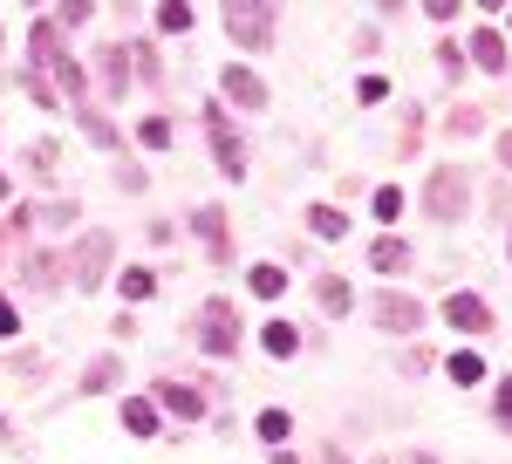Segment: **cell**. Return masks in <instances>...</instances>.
<instances>
[{"label":"cell","instance_id":"cell-53","mask_svg":"<svg viewBox=\"0 0 512 464\" xmlns=\"http://www.w3.org/2000/svg\"><path fill=\"white\" fill-rule=\"evenodd\" d=\"M403 464H437V451H410V458H403Z\"/></svg>","mask_w":512,"mask_h":464},{"label":"cell","instance_id":"cell-35","mask_svg":"<svg viewBox=\"0 0 512 464\" xmlns=\"http://www.w3.org/2000/svg\"><path fill=\"white\" fill-rule=\"evenodd\" d=\"M110 178H117V192H123V198H137V192H144V185H151V171H144V164H137V157H130V151L117 157V171H110Z\"/></svg>","mask_w":512,"mask_h":464},{"label":"cell","instance_id":"cell-27","mask_svg":"<svg viewBox=\"0 0 512 464\" xmlns=\"http://www.w3.org/2000/svg\"><path fill=\"white\" fill-rule=\"evenodd\" d=\"M444 137H451V144L485 137V110H478V103H451V110H444Z\"/></svg>","mask_w":512,"mask_h":464},{"label":"cell","instance_id":"cell-36","mask_svg":"<svg viewBox=\"0 0 512 464\" xmlns=\"http://www.w3.org/2000/svg\"><path fill=\"white\" fill-rule=\"evenodd\" d=\"M14 82H21V89L35 96L41 110H62V96H55V82H48V69H21V76H14Z\"/></svg>","mask_w":512,"mask_h":464},{"label":"cell","instance_id":"cell-57","mask_svg":"<svg viewBox=\"0 0 512 464\" xmlns=\"http://www.w3.org/2000/svg\"><path fill=\"white\" fill-rule=\"evenodd\" d=\"M506 253H512V232H506Z\"/></svg>","mask_w":512,"mask_h":464},{"label":"cell","instance_id":"cell-11","mask_svg":"<svg viewBox=\"0 0 512 464\" xmlns=\"http://www.w3.org/2000/svg\"><path fill=\"white\" fill-rule=\"evenodd\" d=\"M219 103H233V110H267V103H274V89L260 82L253 62H226V69H219Z\"/></svg>","mask_w":512,"mask_h":464},{"label":"cell","instance_id":"cell-33","mask_svg":"<svg viewBox=\"0 0 512 464\" xmlns=\"http://www.w3.org/2000/svg\"><path fill=\"white\" fill-rule=\"evenodd\" d=\"M431 62H437V76H444V82H458L465 69H472V62H465V41H451V35L431 48Z\"/></svg>","mask_w":512,"mask_h":464},{"label":"cell","instance_id":"cell-18","mask_svg":"<svg viewBox=\"0 0 512 464\" xmlns=\"http://www.w3.org/2000/svg\"><path fill=\"white\" fill-rule=\"evenodd\" d=\"M301 219H308V239H335V246L349 239V212H342V205H328V198H315Z\"/></svg>","mask_w":512,"mask_h":464},{"label":"cell","instance_id":"cell-21","mask_svg":"<svg viewBox=\"0 0 512 464\" xmlns=\"http://www.w3.org/2000/svg\"><path fill=\"white\" fill-rule=\"evenodd\" d=\"M21 171H28L35 185H48V178L62 171V144H55V137H35V144L21 151Z\"/></svg>","mask_w":512,"mask_h":464},{"label":"cell","instance_id":"cell-39","mask_svg":"<svg viewBox=\"0 0 512 464\" xmlns=\"http://www.w3.org/2000/svg\"><path fill=\"white\" fill-rule=\"evenodd\" d=\"M410 7H417V14H431L437 28H451V21L465 14V0H410Z\"/></svg>","mask_w":512,"mask_h":464},{"label":"cell","instance_id":"cell-46","mask_svg":"<svg viewBox=\"0 0 512 464\" xmlns=\"http://www.w3.org/2000/svg\"><path fill=\"white\" fill-rule=\"evenodd\" d=\"M144 239H151V246H171V239H178V226H171V219H151V226H144Z\"/></svg>","mask_w":512,"mask_h":464},{"label":"cell","instance_id":"cell-51","mask_svg":"<svg viewBox=\"0 0 512 464\" xmlns=\"http://www.w3.org/2000/svg\"><path fill=\"white\" fill-rule=\"evenodd\" d=\"M321 464H349V451H342V444H328V451H321Z\"/></svg>","mask_w":512,"mask_h":464},{"label":"cell","instance_id":"cell-52","mask_svg":"<svg viewBox=\"0 0 512 464\" xmlns=\"http://www.w3.org/2000/svg\"><path fill=\"white\" fill-rule=\"evenodd\" d=\"M267 464H308V458H294V451H287V444H280V451H274V458H267Z\"/></svg>","mask_w":512,"mask_h":464},{"label":"cell","instance_id":"cell-6","mask_svg":"<svg viewBox=\"0 0 512 464\" xmlns=\"http://www.w3.org/2000/svg\"><path fill=\"white\" fill-rule=\"evenodd\" d=\"M151 403H158L171 424H198V417H212V383L205 376H158L151 383Z\"/></svg>","mask_w":512,"mask_h":464},{"label":"cell","instance_id":"cell-5","mask_svg":"<svg viewBox=\"0 0 512 464\" xmlns=\"http://www.w3.org/2000/svg\"><path fill=\"white\" fill-rule=\"evenodd\" d=\"M110 267H117V232H76V246H69V287L76 294H96L103 280H110Z\"/></svg>","mask_w":512,"mask_h":464},{"label":"cell","instance_id":"cell-2","mask_svg":"<svg viewBox=\"0 0 512 464\" xmlns=\"http://www.w3.org/2000/svg\"><path fill=\"white\" fill-rule=\"evenodd\" d=\"M219 21L246 55H267L280 35V0H219Z\"/></svg>","mask_w":512,"mask_h":464},{"label":"cell","instance_id":"cell-55","mask_svg":"<svg viewBox=\"0 0 512 464\" xmlns=\"http://www.w3.org/2000/svg\"><path fill=\"white\" fill-rule=\"evenodd\" d=\"M7 192H14V178H7V171H0V205H7Z\"/></svg>","mask_w":512,"mask_h":464},{"label":"cell","instance_id":"cell-30","mask_svg":"<svg viewBox=\"0 0 512 464\" xmlns=\"http://www.w3.org/2000/svg\"><path fill=\"white\" fill-rule=\"evenodd\" d=\"M76 219H82V198H48V205H35V226H48V232H76Z\"/></svg>","mask_w":512,"mask_h":464},{"label":"cell","instance_id":"cell-31","mask_svg":"<svg viewBox=\"0 0 512 464\" xmlns=\"http://www.w3.org/2000/svg\"><path fill=\"white\" fill-rule=\"evenodd\" d=\"M253 437H260L267 451H280V444L294 437V417H287V410H260V417H253Z\"/></svg>","mask_w":512,"mask_h":464},{"label":"cell","instance_id":"cell-1","mask_svg":"<svg viewBox=\"0 0 512 464\" xmlns=\"http://www.w3.org/2000/svg\"><path fill=\"white\" fill-rule=\"evenodd\" d=\"M417 205H424V219H437V226H465L472 219V171L465 164H431Z\"/></svg>","mask_w":512,"mask_h":464},{"label":"cell","instance_id":"cell-49","mask_svg":"<svg viewBox=\"0 0 512 464\" xmlns=\"http://www.w3.org/2000/svg\"><path fill=\"white\" fill-rule=\"evenodd\" d=\"M492 157H499V171H512V130H499V144H492Z\"/></svg>","mask_w":512,"mask_h":464},{"label":"cell","instance_id":"cell-58","mask_svg":"<svg viewBox=\"0 0 512 464\" xmlns=\"http://www.w3.org/2000/svg\"><path fill=\"white\" fill-rule=\"evenodd\" d=\"M376 464H390V458H376Z\"/></svg>","mask_w":512,"mask_h":464},{"label":"cell","instance_id":"cell-37","mask_svg":"<svg viewBox=\"0 0 512 464\" xmlns=\"http://www.w3.org/2000/svg\"><path fill=\"white\" fill-rule=\"evenodd\" d=\"M369 205H376V219H383V226H396V219H403V192H396V185H376V192H369Z\"/></svg>","mask_w":512,"mask_h":464},{"label":"cell","instance_id":"cell-22","mask_svg":"<svg viewBox=\"0 0 512 464\" xmlns=\"http://www.w3.org/2000/svg\"><path fill=\"white\" fill-rule=\"evenodd\" d=\"M315 308H321V314H335V321H342V314L355 308V287H349V280H342V273H321V280H315Z\"/></svg>","mask_w":512,"mask_h":464},{"label":"cell","instance_id":"cell-10","mask_svg":"<svg viewBox=\"0 0 512 464\" xmlns=\"http://www.w3.org/2000/svg\"><path fill=\"white\" fill-rule=\"evenodd\" d=\"M89 89H96V103H123V89H130V41H103L96 48Z\"/></svg>","mask_w":512,"mask_h":464},{"label":"cell","instance_id":"cell-23","mask_svg":"<svg viewBox=\"0 0 512 464\" xmlns=\"http://www.w3.org/2000/svg\"><path fill=\"white\" fill-rule=\"evenodd\" d=\"M48 82H55V96H76V103H89L96 89H89V69H82L76 55H62L55 69H48Z\"/></svg>","mask_w":512,"mask_h":464},{"label":"cell","instance_id":"cell-15","mask_svg":"<svg viewBox=\"0 0 512 464\" xmlns=\"http://www.w3.org/2000/svg\"><path fill=\"white\" fill-rule=\"evenodd\" d=\"M69 55V28H55V14H41L28 28V69H55Z\"/></svg>","mask_w":512,"mask_h":464},{"label":"cell","instance_id":"cell-56","mask_svg":"<svg viewBox=\"0 0 512 464\" xmlns=\"http://www.w3.org/2000/svg\"><path fill=\"white\" fill-rule=\"evenodd\" d=\"M0 48H7V28H0Z\"/></svg>","mask_w":512,"mask_h":464},{"label":"cell","instance_id":"cell-8","mask_svg":"<svg viewBox=\"0 0 512 464\" xmlns=\"http://www.w3.org/2000/svg\"><path fill=\"white\" fill-rule=\"evenodd\" d=\"M185 226L198 232V239H205V260H212V267H233L239 260V239H233V212H226V205H198L192 219H185Z\"/></svg>","mask_w":512,"mask_h":464},{"label":"cell","instance_id":"cell-14","mask_svg":"<svg viewBox=\"0 0 512 464\" xmlns=\"http://www.w3.org/2000/svg\"><path fill=\"white\" fill-rule=\"evenodd\" d=\"M465 62H472V69H485V76H506V69H512V41L499 35V28H472Z\"/></svg>","mask_w":512,"mask_h":464},{"label":"cell","instance_id":"cell-59","mask_svg":"<svg viewBox=\"0 0 512 464\" xmlns=\"http://www.w3.org/2000/svg\"><path fill=\"white\" fill-rule=\"evenodd\" d=\"M35 7H41V0H35Z\"/></svg>","mask_w":512,"mask_h":464},{"label":"cell","instance_id":"cell-29","mask_svg":"<svg viewBox=\"0 0 512 464\" xmlns=\"http://www.w3.org/2000/svg\"><path fill=\"white\" fill-rule=\"evenodd\" d=\"M444 376H451V389L485 383V355H478V348H458V355H444Z\"/></svg>","mask_w":512,"mask_h":464},{"label":"cell","instance_id":"cell-16","mask_svg":"<svg viewBox=\"0 0 512 464\" xmlns=\"http://www.w3.org/2000/svg\"><path fill=\"white\" fill-rule=\"evenodd\" d=\"M369 273H383V280H396V273H410V239L383 226L376 239H369Z\"/></svg>","mask_w":512,"mask_h":464},{"label":"cell","instance_id":"cell-25","mask_svg":"<svg viewBox=\"0 0 512 464\" xmlns=\"http://www.w3.org/2000/svg\"><path fill=\"white\" fill-rule=\"evenodd\" d=\"M130 82H144V89H164V55L151 41H130Z\"/></svg>","mask_w":512,"mask_h":464},{"label":"cell","instance_id":"cell-26","mask_svg":"<svg viewBox=\"0 0 512 464\" xmlns=\"http://www.w3.org/2000/svg\"><path fill=\"white\" fill-rule=\"evenodd\" d=\"M158 287H164V273H158V267H123V273H117V294L130 301V308H137V301H151Z\"/></svg>","mask_w":512,"mask_h":464},{"label":"cell","instance_id":"cell-38","mask_svg":"<svg viewBox=\"0 0 512 464\" xmlns=\"http://www.w3.org/2000/svg\"><path fill=\"white\" fill-rule=\"evenodd\" d=\"M96 21V0H62L55 7V28H89Z\"/></svg>","mask_w":512,"mask_h":464},{"label":"cell","instance_id":"cell-43","mask_svg":"<svg viewBox=\"0 0 512 464\" xmlns=\"http://www.w3.org/2000/svg\"><path fill=\"white\" fill-rule=\"evenodd\" d=\"M417 137H424V110H403V157L417 151Z\"/></svg>","mask_w":512,"mask_h":464},{"label":"cell","instance_id":"cell-34","mask_svg":"<svg viewBox=\"0 0 512 464\" xmlns=\"http://www.w3.org/2000/svg\"><path fill=\"white\" fill-rule=\"evenodd\" d=\"M28 232H35V205H7L0 212V246H21Z\"/></svg>","mask_w":512,"mask_h":464},{"label":"cell","instance_id":"cell-47","mask_svg":"<svg viewBox=\"0 0 512 464\" xmlns=\"http://www.w3.org/2000/svg\"><path fill=\"white\" fill-rule=\"evenodd\" d=\"M7 369H14V376H41V355H35V348H21V355H14Z\"/></svg>","mask_w":512,"mask_h":464},{"label":"cell","instance_id":"cell-12","mask_svg":"<svg viewBox=\"0 0 512 464\" xmlns=\"http://www.w3.org/2000/svg\"><path fill=\"white\" fill-rule=\"evenodd\" d=\"M76 130L89 137V144H96V151H110V157H123V151H130V137L117 130L110 103H96V96H89V103H76Z\"/></svg>","mask_w":512,"mask_h":464},{"label":"cell","instance_id":"cell-40","mask_svg":"<svg viewBox=\"0 0 512 464\" xmlns=\"http://www.w3.org/2000/svg\"><path fill=\"white\" fill-rule=\"evenodd\" d=\"M492 424L512 430V376H499V389H492Z\"/></svg>","mask_w":512,"mask_h":464},{"label":"cell","instance_id":"cell-20","mask_svg":"<svg viewBox=\"0 0 512 464\" xmlns=\"http://www.w3.org/2000/svg\"><path fill=\"white\" fill-rule=\"evenodd\" d=\"M123 430L130 437H164V410L151 396H123Z\"/></svg>","mask_w":512,"mask_h":464},{"label":"cell","instance_id":"cell-42","mask_svg":"<svg viewBox=\"0 0 512 464\" xmlns=\"http://www.w3.org/2000/svg\"><path fill=\"white\" fill-rule=\"evenodd\" d=\"M14 335H21V308L0 294V342H14Z\"/></svg>","mask_w":512,"mask_h":464},{"label":"cell","instance_id":"cell-3","mask_svg":"<svg viewBox=\"0 0 512 464\" xmlns=\"http://www.w3.org/2000/svg\"><path fill=\"white\" fill-rule=\"evenodd\" d=\"M192 342L205 348V355H219V362H233L239 342H246V328H239V308L226 301V294H205L192 314Z\"/></svg>","mask_w":512,"mask_h":464},{"label":"cell","instance_id":"cell-19","mask_svg":"<svg viewBox=\"0 0 512 464\" xmlns=\"http://www.w3.org/2000/svg\"><path fill=\"white\" fill-rule=\"evenodd\" d=\"M123 383V355L110 348V355H96L89 369H82V383H76V396H110V389Z\"/></svg>","mask_w":512,"mask_h":464},{"label":"cell","instance_id":"cell-17","mask_svg":"<svg viewBox=\"0 0 512 464\" xmlns=\"http://www.w3.org/2000/svg\"><path fill=\"white\" fill-rule=\"evenodd\" d=\"M260 348H267L274 362H294V355L308 348V335H301V328H294L287 314H267V321H260Z\"/></svg>","mask_w":512,"mask_h":464},{"label":"cell","instance_id":"cell-41","mask_svg":"<svg viewBox=\"0 0 512 464\" xmlns=\"http://www.w3.org/2000/svg\"><path fill=\"white\" fill-rule=\"evenodd\" d=\"M383 96H390V82H383V76H362V82H355V103H383Z\"/></svg>","mask_w":512,"mask_h":464},{"label":"cell","instance_id":"cell-24","mask_svg":"<svg viewBox=\"0 0 512 464\" xmlns=\"http://www.w3.org/2000/svg\"><path fill=\"white\" fill-rule=\"evenodd\" d=\"M287 280H294V273L280 267V260H253V267H246V287H253L260 301H280V294H287Z\"/></svg>","mask_w":512,"mask_h":464},{"label":"cell","instance_id":"cell-28","mask_svg":"<svg viewBox=\"0 0 512 464\" xmlns=\"http://www.w3.org/2000/svg\"><path fill=\"white\" fill-rule=\"evenodd\" d=\"M171 144H178V123H171L164 110H151L144 123H137V151H171Z\"/></svg>","mask_w":512,"mask_h":464},{"label":"cell","instance_id":"cell-48","mask_svg":"<svg viewBox=\"0 0 512 464\" xmlns=\"http://www.w3.org/2000/svg\"><path fill=\"white\" fill-rule=\"evenodd\" d=\"M110 328H117V342H137V314H130V308H117V321H110Z\"/></svg>","mask_w":512,"mask_h":464},{"label":"cell","instance_id":"cell-32","mask_svg":"<svg viewBox=\"0 0 512 464\" xmlns=\"http://www.w3.org/2000/svg\"><path fill=\"white\" fill-rule=\"evenodd\" d=\"M151 21H158V35H192V0H158V14H151Z\"/></svg>","mask_w":512,"mask_h":464},{"label":"cell","instance_id":"cell-54","mask_svg":"<svg viewBox=\"0 0 512 464\" xmlns=\"http://www.w3.org/2000/svg\"><path fill=\"white\" fill-rule=\"evenodd\" d=\"M465 7H485V14H499V7H506V0H465Z\"/></svg>","mask_w":512,"mask_h":464},{"label":"cell","instance_id":"cell-44","mask_svg":"<svg viewBox=\"0 0 512 464\" xmlns=\"http://www.w3.org/2000/svg\"><path fill=\"white\" fill-rule=\"evenodd\" d=\"M403 369H410V376H431L437 355H431V348H410V355H403Z\"/></svg>","mask_w":512,"mask_h":464},{"label":"cell","instance_id":"cell-7","mask_svg":"<svg viewBox=\"0 0 512 464\" xmlns=\"http://www.w3.org/2000/svg\"><path fill=\"white\" fill-rule=\"evenodd\" d=\"M369 321H376V328H383L390 342H410V335L424 328V301H417V294H403V287H390V280H383V294L369 301Z\"/></svg>","mask_w":512,"mask_h":464},{"label":"cell","instance_id":"cell-50","mask_svg":"<svg viewBox=\"0 0 512 464\" xmlns=\"http://www.w3.org/2000/svg\"><path fill=\"white\" fill-rule=\"evenodd\" d=\"M403 7H410V0H376V14H383V21H396Z\"/></svg>","mask_w":512,"mask_h":464},{"label":"cell","instance_id":"cell-4","mask_svg":"<svg viewBox=\"0 0 512 464\" xmlns=\"http://www.w3.org/2000/svg\"><path fill=\"white\" fill-rule=\"evenodd\" d=\"M198 116H205V144H212V171H219L226 185H239V178H246L253 164H246V137H239L233 110H226V103L212 96V103H205V110H198Z\"/></svg>","mask_w":512,"mask_h":464},{"label":"cell","instance_id":"cell-13","mask_svg":"<svg viewBox=\"0 0 512 464\" xmlns=\"http://www.w3.org/2000/svg\"><path fill=\"white\" fill-rule=\"evenodd\" d=\"M444 328H458V335H492L499 314H492L485 294H444Z\"/></svg>","mask_w":512,"mask_h":464},{"label":"cell","instance_id":"cell-9","mask_svg":"<svg viewBox=\"0 0 512 464\" xmlns=\"http://www.w3.org/2000/svg\"><path fill=\"white\" fill-rule=\"evenodd\" d=\"M21 294H62V280H69V253L62 246H35V253H21Z\"/></svg>","mask_w":512,"mask_h":464},{"label":"cell","instance_id":"cell-45","mask_svg":"<svg viewBox=\"0 0 512 464\" xmlns=\"http://www.w3.org/2000/svg\"><path fill=\"white\" fill-rule=\"evenodd\" d=\"M355 55H383V28H355Z\"/></svg>","mask_w":512,"mask_h":464}]
</instances>
